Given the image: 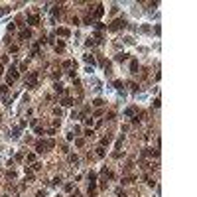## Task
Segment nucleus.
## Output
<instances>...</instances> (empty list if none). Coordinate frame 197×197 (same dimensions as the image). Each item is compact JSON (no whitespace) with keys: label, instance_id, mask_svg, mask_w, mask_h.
Wrapping results in <instances>:
<instances>
[{"label":"nucleus","instance_id":"nucleus-1","mask_svg":"<svg viewBox=\"0 0 197 197\" xmlns=\"http://www.w3.org/2000/svg\"><path fill=\"white\" fill-rule=\"evenodd\" d=\"M16 79H18V71H16V67H10V73H8V77H6L8 85H12Z\"/></svg>","mask_w":197,"mask_h":197},{"label":"nucleus","instance_id":"nucleus-2","mask_svg":"<svg viewBox=\"0 0 197 197\" xmlns=\"http://www.w3.org/2000/svg\"><path fill=\"white\" fill-rule=\"evenodd\" d=\"M28 24H30V26H39V24H41V18H39L38 14H30L28 16Z\"/></svg>","mask_w":197,"mask_h":197},{"label":"nucleus","instance_id":"nucleus-3","mask_svg":"<svg viewBox=\"0 0 197 197\" xmlns=\"http://www.w3.org/2000/svg\"><path fill=\"white\" fill-rule=\"evenodd\" d=\"M124 26H126V22H124V20H114L112 26H110V30L116 32V30H120V28H124Z\"/></svg>","mask_w":197,"mask_h":197},{"label":"nucleus","instance_id":"nucleus-4","mask_svg":"<svg viewBox=\"0 0 197 197\" xmlns=\"http://www.w3.org/2000/svg\"><path fill=\"white\" fill-rule=\"evenodd\" d=\"M30 38H32V30H28V28H26V30L20 32V39H30Z\"/></svg>","mask_w":197,"mask_h":197},{"label":"nucleus","instance_id":"nucleus-5","mask_svg":"<svg viewBox=\"0 0 197 197\" xmlns=\"http://www.w3.org/2000/svg\"><path fill=\"white\" fill-rule=\"evenodd\" d=\"M46 150H47V148H46V142H38V144H36V152H38V154H44Z\"/></svg>","mask_w":197,"mask_h":197},{"label":"nucleus","instance_id":"nucleus-6","mask_svg":"<svg viewBox=\"0 0 197 197\" xmlns=\"http://www.w3.org/2000/svg\"><path fill=\"white\" fill-rule=\"evenodd\" d=\"M26 181H34V174H32V170L26 166Z\"/></svg>","mask_w":197,"mask_h":197},{"label":"nucleus","instance_id":"nucleus-7","mask_svg":"<svg viewBox=\"0 0 197 197\" xmlns=\"http://www.w3.org/2000/svg\"><path fill=\"white\" fill-rule=\"evenodd\" d=\"M59 103H61V105H63V106H71V105H73V103H75V101H73V99H69V97H65V99H63V101H59Z\"/></svg>","mask_w":197,"mask_h":197},{"label":"nucleus","instance_id":"nucleus-8","mask_svg":"<svg viewBox=\"0 0 197 197\" xmlns=\"http://www.w3.org/2000/svg\"><path fill=\"white\" fill-rule=\"evenodd\" d=\"M57 36H61V38H67V36H69V30H67V28H59V30H57Z\"/></svg>","mask_w":197,"mask_h":197},{"label":"nucleus","instance_id":"nucleus-9","mask_svg":"<svg viewBox=\"0 0 197 197\" xmlns=\"http://www.w3.org/2000/svg\"><path fill=\"white\" fill-rule=\"evenodd\" d=\"M69 162L71 164H79V156L77 154H69Z\"/></svg>","mask_w":197,"mask_h":197},{"label":"nucleus","instance_id":"nucleus-10","mask_svg":"<svg viewBox=\"0 0 197 197\" xmlns=\"http://www.w3.org/2000/svg\"><path fill=\"white\" fill-rule=\"evenodd\" d=\"M130 71H132V73H138V61L136 59L130 63Z\"/></svg>","mask_w":197,"mask_h":197},{"label":"nucleus","instance_id":"nucleus-11","mask_svg":"<svg viewBox=\"0 0 197 197\" xmlns=\"http://www.w3.org/2000/svg\"><path fill=\"white\" fill-rule=\"evenodd\" d=\"M110 144V136H105V138H101V146L105 148V146H108Z\"/></svg>","mask_w":197,"mask_h":197},{"label":"nucleus","instance_id":"nucleus-12","mask_svg":"<svg viewBox=\"0 0 197 197\" xmlns=\"http://www.w3.org/2000/svg\"><path fill=\"white\" fill-rule=\"evenodd\" d=\"M103 12H105V10H103V6L99 4V6H97V10H95V18H101V16H103Z\"/></svg>","mask_w":197,"mask_h":197},{"label":"nucleus","instance_id":"nucleus-13","mask_svg":"<svg viewBox=\"0 0 197 197\" xmlns=\"http://www.w3.org/2000/svg\"><path fill=\"white\" fill-rule=\"evenodd\" d=\"M63 49H65V44L63 41H57L55 44V51H63Z\"/></svg>","mask_w":197,"mask_h":197},{"label":"nucleus","instance_id":"nucleus-14","mask_svg":"<svg viewBox=\"0 0 197 197\" xmlns=\"http://www.w3.org/2000/svg\"><path fill=\"white\" fill-rule=\"evenodd\" d=\"M136 181V177H134V175H128V177H124V179H122V183H134Z\"/></svg>","mask_w":197,"mask_h":197},{"label":"nucleus","instance_id":"nucleus-15","mask_svg":"<svg viewBox=\"0 0 197 197\" xmlns=\"http://www.w3.org/2000/svg\"><path fill=\"white\" fill-rule=\"evenodd\" d=\"M83 59H85V63H91V65H95V57H93V55H85Z\"/></svg>","mask_w":197,"mask_h":197},{"label":"nucleus","instance_id":"nucleus-16","mask_svg":"<svg viewBox=\"0 0 197 197\" xmlns=\"http://www.w3.org/2000/svg\"><path fill=\"white\" fill-rule=\"evenodd\" d=\"M53 89H55V93H57V95H63V93H65V89H63V87H61L59 83L55 85V87H53Z\"/></svg>","mask_w":197,"mask_h":197},{"label":"nucleus","instance_id":"nucleus-17","mask_svg":"<svg viewBox=\"0 0 197 197\" xmlns=\"http://www.w3.org/2000/svg\"><path fill=\"white\" fill-rule=\"evenodd\" d=\"M103 175H106L108 179H112V177H114V174H112V172H110V170H106V167H105V170H103Z\"/></svg>","mask_w":197,"mask_h":197},{"label":"nucleus","instance_id":"nucleus-18","mask_svg":"<svg viewBox=\"0 0 197 197\" xmlns=\"http://www.w3.org/2000/svg\"><path fill=\"white\" fill-rule=\"evenodd\" d=\"M6 177H8V179H16V172H14V170L6 172Z\"/></svg>","mask_w":197,"mask_h":197},{"label":"nucleus","instance_id":"nucleus-19","mask_svg":"<svg viewBox=\"0 0 197 197\" xmlns=\"http://www.w3.org/2000/svg\"><path fill=\"white\" fill-rule=\"evenodd\" d=\"M93 105H95V106H103V105H105V101H103V99H95Z\"/></svg>","mask_w":197,"mask_h":197},{"label":"nucleus","instance_id":"nucleus-20","mask_svg":"<svg viewBox=\"0 0 197 197\" xmlns=\"http://www.w3.org/2000/svg\"><path fill=\"white\" fill-rule=\"evenodd\" d=\"M39 53V44H36V46L32 47V55H38Z\"/></svg>","mask_w":197,"mask_h":197},{"label":"nucleus","instance_id":"nucleus-21","mask_svg":"<svg viewBox=\"0 0 197 197\" xmlns=\"http://www.w3.org/2000/svg\"><path fill=\"white\" fill-rule=\"evenodd\" d=\"M30 170H34V172H38V170H41V164H39V162H36L34 166H30Z\"/></svg>","mask_w":197,"mask_h":197},{"label":"nucleus","instance_id":"nucleus-22","mask_svg":"<svg viewBox=\"0 0 197 197\" xmlns=\"http://www.w3.org/2000/svg\"><path fill=\"white\" fill-rule=\"evenodd\" d=\"M95 179H97V174H95V172H89V181L95 183Z\"/></svg>","mask_w":197,"mask_h":197},{"label":"nucleus","instance_id":"nucleus-23","mask_svg":"<svg viewBox=\"0 0 197 197\" xmlns=\"http://www.w3.org/2000/svg\"><path fill=\"white\" fill-rule=\"evenodd\" d=\"M97 156H99V158H103V156H105V148H103V146H101V148H97Z\"/></svg>","mask_w":197,"mask_h":197},{"label":"nucleus","instance_id":"nucleus-24","mask_svg":"<svg viewBox=\"0 0 197 197\" xmlns=\"http://www.w3.org/2000/svg\"><path fill=\"white\" fill-rule=\"evenodd\" d=\"M126 57H128L126 53H120V55H116V61H126Z\"/></svg>","mask_w":197,"mask_h":197},{"label":"nucleus","instance_id":"nucleus-25","mask_svg":"<svg viewBox=\"0 0 197 197\" xmlns=\"http://www.w3.org/2000/svg\"><path fill=\"white\" fill-rule=\"evenodd\" d=\"M124 114H126V116H134V108H126Z\"/></svg>","mask_w":197,"mask_h":197},{"label":"nucleus","instance_id":"nucleus-26","mask_svg":"<svg viewBox=\"0 0 197 197\" xmlns=\"http://www.w3.org/2000/svg\"><path fill=\"white\" fill-rule=\"evenodd\" d=\"M36 134H38V136H44L46 132H44V128H39V126H36Z\"/></svg>","mask_w":197,"mask_h":197},{"label":"nucleus","instance_id":"nucleus-27","mask_svg":"<svg viewBox=\"0 0 197 197\" xmlns=\"http://www.w3.org/2000/svg\"><path fill=\"white\" fill-rule=\"evenodd\" d=\"M85 136H87V138H93V136H95V132H93V130H85Z\"/></svg>","mask_w":197,"mask_h":197},{"label":"nucleus","instance_id":"nucleus-28","mask_svg":"<svg viewBox=\"0 0 197 197\" xmlns=\"http://www.w3.org/2000/svg\"><path fill=\"white\" fill-rule=\"evenodd\" d=\"M26 160H28V162H34V160H36V154H28V156H26Z\"/></svg>","mask_w":197,"mask_h":197},{"label":"nucleus","instance_id":"nucleus-29","mask_svg":"<svg viewBox=\"0 0 197 197\" xmlns=\"http://www.w3.org/2000/svg\"><path fill=\"white\" fill-rule=\"evenodd\" d=\"M75 144H77V146H83V144H85V140H83V138H77Z\"/></svg>","mask_w":197,"mask_h":197},{"label":"nucleus","instance_id":"nucleus-30","mask_svg":"<svg viewBox=\"0 0 197 197\" xmlns=\"http://www.w3.org/2000/svg\"><path fill=\"white\" fill-rule=\"evenodd\" d=\"M118 148H122V136L116 140V150H118Z\"/></svg>","mask_w":197,"mask_h":197},{"label":"nucleus","instance_id":"nucleus-31","mask_svg":"<svg viewBox=\"0 0 197 197\" xmlns=\"http://www.w3.org/2000/svg\"><path fill=\"white\" fill-rule=\"evenodd\" d=\"M16 30V24H8V32H14Z\"/></svg>","mask_w":197,"mask_h":197},{"label":"nucleus","instance_id":"nucleus-32","mask_svg":"<svg viewBox=\"0 0 197 197\" xmlns=\"http://www.w3.org/2000/svg\"><path fill=\"white\" fill-rule=\"evenodd\" d=\"M114 87L116 89H122V81H114Z\"/></svg>","mask_w":197,"mask_h":197},{"label":"nucleus","instance_id":"nucleus-33","mask_svg":"<svg viewBox=\"0 0 197 197\" xmlns=\"http://www.w3.org/2000/svg\"><path fill=\"white\" fill-rule=\"evenodd\" d=\"M18 132H20V130H18V128H14V130H12V136H14V138H18V136H20Z\"/></svg>","mask_w":197,"mask_h":197},{"label":"nucleus","instance_id":"nucleus-34","mask_svg":"<svg viewBox=\"0 0 197 197\" xmlns=\"http://www.w3.org/2000/svg\"><path fill=\"white\" fill-rule=\"evenodd\" d=\"M61 152H65V154H67V152H69V148H67V144H61Z\"/></svg>","mask_w":197,"mask_h":197},{"label":"nucleus","instance_id":"nucleus-35","mask_svg":"<svg viewBox=\"0 0 197 197\" xmlns=\"http://www.w3.org/2000/svg\"><path fill=\"white\" fill-rule=\"evenodd\" d=\"M18 51V46H10V53H16Z\"/></svg>","mask_w":197,"mask_h":197},{"label":"nucleus","instance_id":"nucleus-36","mask_svg":"<svg viewBox=\"0 0 197 197\" xmlns=\"http://www.w3.org/2000/svg\"><path fill=\"white\" fill-rule=\"evenodd\" d=\"M38 197H46V191H38Z\"/></svg>","mask_w":197,"mask_h":197},{"label":"nucleus","instance_id":"nucleus-37","mask_svg":"<svg viewBox=\"0 0 197 197\" xmlns=\"http://www.w3.org/2000/svg\"><path fill=\"white\" fill-rule=\"evenodd\" d=\"M4 91H6V87H0V95H2Z\"/></svg>","mask_w":197,"mask_h":197},{"label":"nucleus","instance_id":"nucleus-38","mask_svg":"<svg viewBox=\"0 0 197 197\" xmlns=\"http://www.w3.org/2000/svg\"><path fill=\"white\" fill-rule=\"evenodd\" d=\"M2 71H4V67H2V65H0V73H2Z\"/></svg>","mask_w":197,"mask_h":197}]
</instances>
